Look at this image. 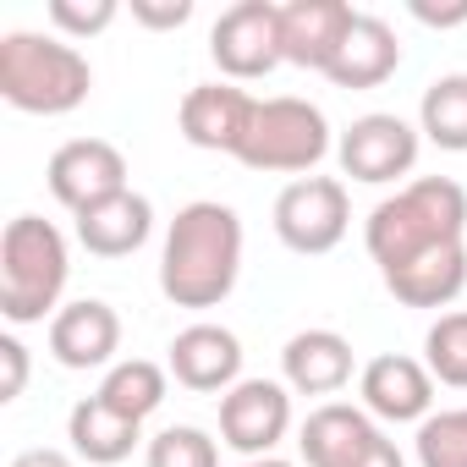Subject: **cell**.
<instances>
[{
    "label": "cell",
    "mask_w": 467,
    "mask_h": 467,
    "mask_svg": "<svg viewBox=\"0 0 467 467\" xmlns=\"http://www.w3.org/2000/svg\"><path fill=\"white\" fill-rule=\"evenodd\" d=\"M143 467H220V445L192 423H171L143 445Z\"/></svg>",
    "instance_id": "cell-26"
},
{
    "label": "cell",
    "mask_w": 467,
    "mask_h": 467,
    "mask_svg": "<svg viewBox=\"0 0 467 467\" xmlns=\"http://www.w3.org/2000/svg\"><path fill=\"white\" fill-rule=\"evenodd\" d=\"M330 154V121L319 105L308 99H259L254 121H248V138L237 149V160L248 171H265V176H314V165Z\"/></svg>",
    "instance_id": "cell-5"
},
{
    "label": "cell",
    "mask_w": 467,
    "mask_h": 467,
    "mask_svg": "<svg viewBox=\"0 0 467 467\" xmlns=\"http://www.w3.org/2000/svg\"><path fill=\"white\" fill-rule=\"evenodd\" d=\"M379 281L401 308H451L467 286V243L423 254V259H412V265H401L396 275H379Z\"/></svg>",
    "instance_id": "cell-21"
},
{
    "label": "cell",
    "mask_w": 467,
    "mask_h": 467,
    "mask_svg": "<svg viewBox=\"0 0 467 467\" xmlns=\"http://www.w3.org/2000/svg\"><path fill=\"white\" fill-rule=\"evenodd\" d=\"M363 467H407V456L396 451V440H379L374 451H368V462Z\"/></svg>",
    "instance_id": "cell-32"
},
{
    "label": "cell",
    "mask_w": 467,
    "mask_h": 467,
    "mask_svg": "<svg viewBox=\"0 0 467 467\" xmlns=\"http://www.w3.org/2000/svg\"><path fill=\"white\" fill-rule=\"evenodd\" d=\"M292 429V390L286 379H237L220 396V445L259 462L275 456V445Z\"/></svg>",
    "instance_id": "cell-8"
},
{
    "label": "cell",
    "mask_w": 467,
    "mask_h": 467,
    "mask_svg": "<svg viewBox=\"0 0 467 467\" xmlns=\"http://www.w3.org/2000/svg\"><path fill=\"white\" fill-rule=\"evenodd\" d=\"M94 88V67L72 39L0 34V99L23 116H72Z\"/></svg>",
    "instance_id": "cell-3"
},
{
    "label": "cell",
    "mask_w": 467,
    "mask_h": 467,
    "mask_svg": "<svg viewBox=\"0 0 467 467\" xmlns=\"http://www.w3.org/2000/svg\"><path fill=\"white\" fill-rule=\"evenodd\" d=\"M423 28H462L467 23V0H456V6H429V0H412L407 6Z\"/></svg>",
    "instance_id": "cell-30"
},
{
    "label": "cell",
    "mask_w": 467,
    "mask_h": 467,
    "mask_svg": "<svg viewBox=\"0 0 467 467\" xmlns=\"http://www.w3.org/2000/svg\"><path fill=\"white\" fill-rule=\"evenodd\" d=\"M78 220V243L94 254V259H127V254H138L143 243H149V231H154V203L143 198V192H116V198H105V203H94V209H83V214H72Z\"/></svg>",
    "instance_id": "cell-18"
},
{
    "label": "cell",
    "mask_w": 467,
    "mask_h": 467,
    "mask_svg": "<svg viewBox=\"0 0 467 467\" xmlns=\"http://www.w3.org/2000/svg\"><path fill=\"white\" fill-rule=\"evenodd\" d=\"M352 23H358V12L347 0H286L281 6V61H292L303 72H330Z\"/></svg>",
    "instance_id": "cell-16"
},
{
    "label": "cell",
    "mask_w": 467,
    "mask_h": 467,
    "mask_svg": "<svg viewBox=\"0 0 467 467\" xmlns=\"http://www.w3.org/2000/svg\"><path fill=\"white\" fill-rule=\"evenodd\" d=\"M379 440V423L352 401H319L297 429V451L308 467H363Z\"/></svg>",
    "instance_id": "cell-15"
},
{
    "label": "cell",
    "mask_w": 467,
    "mask_h": 467,
    "mask_svg": "<svg viewBox=\"0 0 467 467\" xmlns=\"http://www.w3.org/2000/svg\"><path fill=\"white\" fill-rule=\"evenodd\" d=\"M50 358L72 374L88 368H110V358L121 352V314L105 297H78L50 319Z\"/></svg>",
    "instance_id": "cell-14"
},
{
    "label": "cell",
    "mask_w": 467,
    "mask_h": 467,
    "mask_svg": "<svg viewBox=\"0 0 467 467\" xmlns=\"http://www.w3.org/2000/svg\"><path fill=\"white\" fill-rule=\"evenodd\" d=\"M418 132L445 154H467V72H445L423 88Z\"/></svg>",
    "instance_id": "cell-22"
},
{
    "label": "cell",
    "mask_w": 467,
    "mask_h": 467,
    "mask_svg": "<svg viewBox=\"0 0 467 467\" xmlns=\"http://www.w3.org/2000/svg\"><path fill=\"white\" fill-rule=\"evenodd\" d=\"M165 368H171V379H176L182 390H192V396H225L231 385L243 379V341L231 336L225 325L198 319V325H187V330L171 336Z\"/></svg>",
    "instance_id": "cell-11"
},
{
    "label": "cell",
    "mask_w": 467,
    "mask_h": 467,
    "mask_svg": "<svg viewBox=\"0 0 467 467\" xmlns=\"http://www.w3.org/2000/svg\"><path fill=\"white\" fill-rule=\"evenodd\" d=\"M396 67H401L396 28H390L385 17L358 12L352 34H347V45L336 50V61H330V72H325V78H330L336 88H379L385 78H396Z\"/></svg>",
    "instance_id": "cell-19"
},
{
    "label": "cell",
    "mask_w": 467,
    "mask_h": 467,
    "mask_svg": "<svg viewBox=\"0 0 467 467\" xmlns=\"http://www.w3.org/2000/svg\"><path fill=\"white\" fill-rule=\"evenodd\" d=\"M363 412L379 423H423L434 412V374L407 352H379L358 374Z\"/></svg>",
    "instance_id": "cell-13"
},
{
    "label": "cell",
    "mask_w": 467,
    "mask_h": 467,
    "mask_svg": "<svg viewBox=\"0 0 467 467\" xmlns=\"http://www.w3.org/2000/svg\"><path fill=\"white\" fill-rule=\"evenodd\" d=\"M165 374L171 368H160V363H149V358H127V363H110V374H105V385L94 390L105 407H116L121 418H149V412H160V401H165Z\"/></svg>",
    "instance_id": "cell-23"
},
{
    "label": "cell",
    "mask_w": 467,
    "mask_h": 467,
    "mask_svg": "<svg viewBox=\"0 0 467 467\" xmlns=\"http://www.w3.org/2000/svg\"><path fill=\"white\" fill-rule=\"evenodd\" d=\"M423 368L434 374V385L467 390V308H451L429 325L423 336Z\"/></svg>",
    "instance_id": "cell-24"
},
{
    "label": "cell",
    "mask_w": 467,
    "mask_h": 467,
    "mask_svg": "<svg viewBox=\"0 0 467 467\" xmlns=\"http://www.w3.org/2000/svg\"><path fill=\"white\" fill-rule=\"evenodd\" d=\"M259 99L237 83H198L182 94V110H176V127L192 149H209V154H231L237 160L243 138H248V121H254Z\"/></svg>",
    "instance_id": "cell-12"
},
{
    "label": "cell",
    "mask_w": 467,
    "mask_h": 467,
    "mask_svg": "<svg viewBox=\"0 0 467 467\" xmlns=\"http://www.w3.org/2000/svg\"><path fill=\"white\" fill-rule=\"evenodd\" d=\"M67 275H72V254L50 220L39 214L6 220V237H0V314H6V325L56 319L67 308L61 303Z\"/></svg>",
    "instance_id": "cell-4"
},
{
    "label": "cell",
    "mask_w": 467,
    "mask_h": 467,
    "mask_svg": "<svg viewBox=\"0 0 467 467\" xmlns=\"http://www.w3.org/2000/svg\"><path fill=\"white\" fill-rule=\"evenodd\" d=\"M352 231V198L341 176H297L275 198V237L297 259H325Z\"/></svg>",
    "instance_id": "cell-6"
},
{
    "label": "cell",
    "mask_w": 467,
    "mask_h": 467,
    "mask_svg": "<svg viewBox=\"0 0 467 467\" xmlns=\"http://www.w3.org/2000/svg\"><path fill=\"white\" fill-rule=\"evenodd\" d=\"M12 467H78L67 451H50V445H39V451H23V456H12Z\"/></svg>",
    "instance_id": "cell-31"
},
{
    "label": "cell",
    "mask_w": 467,
    "mask_h": 467,
    "mask_svg": "<svg viewBox=\"0 0 467 467\" xmlns=\"http://www.w3.org/2000/svg\"><path fill=\"white\" fill-rule=\"evenodd\" d=\"M243 275V220L231 203L198 198L176 209L160 248V292L176 308H220Z\"/></svg>",
    "instance_id": "cell-1"
},
{
    "label": "cell",
    "mask_w": 467,
    "mask_h": 467,
    "mask_svg": "<svg viewBox=\"0 0 467 467\" xmlns=\"http://www.w3.org/2000/svg\"><path fill=\"white\" fill-rule=\"evenodd\" d=\"M209 56L225 83H259L281 67V6L275 0H237L209 28Z\"/></svg>",
    "instance_id": "cell-7"
},
{
    "label": "cell",
    "mask_w": 467,
    "mask_h": 467,
    "mask_svg": "<svg viewBox=\"0 0 467 467\" xmlns=\"http://www.w3.org/2000/svg\"><path fill=\"white\" fill-rule=\"evenodd\" d=\"M67 440H72V456L88 462V467H116L127 462L138 445H143V423L138 418H121L116 407H105L99 396H83L72 412H67Z\"/></svg>",
    "instance_id": "cell-20"
},
{
    "label": "cell",
    "mask_w": 467,
    "mask_h": 467,
    "mask_svg": "<svg viewBox=\"0 0 467 467\" xmlns=\"http://www.w3.org/2000/svg\"><path fill=\"white\" fill-rule=\"evenodd\" d=\"M418 149H423V132L390 110H368L358 116L341 138H336V160L352 182H368V187H385L396 176H407L418 165Z\"/></svg>",
    "instance_id": "cell-9"
},
{
    "label": "cell",
    "mask_w": 467,
    "mask_h": 467,
    "mask_svg": "<svg viewBox=\"0 0 467 467\" xmlns=\"http://www.w3.org/2000/svg\"><path fill=\"white\" fill-rule=\"evenodd\" d=\"M451 243H467V187L451 176H418L401 192L379 198L363 220V248L379 275H396L401 265Z\"/></svg>",
    "instance_id": "cell-2"
},
{
    "label": "cell",
    "mask_w": 467,
    "mask_h": 467,
    "mask_svg": "<svg viewBox=\"0 0 467 467\" xmlns=\"http://www.w3.org/2000/svg\"><path fill=\"white\" fill-rule=\"evenodd\" d=\"M352 341L341 330H297L281 347V379L292 396H336L352 385Z\"/></svg>",
    "instance_id": "cell-17"
},
{
    "label": "cell",
    "mask_w": 467,
    "mask_h": 467,
    "mask_svg": "<svg viewBox=\"0 0 467 467\" xmlns=\"http://www.w3.org/2000/svg\"><path fill=\"white\" fill-rule=\"evenodd\" d=\"M45 17L61 28V39H94L121 17V6L116 0H50Z\"/></svg>",
    "instance_id": "cell-27"
},
{
    "label": "cell",
    "mask_w": 467,
    "mask_h": 467,
    "mask_svg": "<svg viewBox=\"0 0 467 467\" xmlns=\"http://www.w3.org/2000/svg\"><path fill=\"white\" fill-rule=\"evenodd\" d=\"M0 368H6V379H0V401H17L23 385H28V347L17 336H0Z\"/></svg>",
    "instance_id": "cell-29"
},
{
    "label": "cell",
    "mask_w": 467,
    "mask_h": 467,
    "mask_svg": "<svg viewBox=\"0 0 467 467\" xmlns=\"http://www.w3.org/2000/svg\"><path fill=\"white\" fill-rule=\"evenodd\" d=\"M418 467H467V407L429 412L412 434Z\"/></svg>",
    "instance_id": "cell-25"
},
{
    "label": "cell",
    "mask_w": 467,
    "mask_h": 467,
    "mask_svg": "<svg viewBox=\"0 0 467 467\" xmlns=\"http://www.w3.org/2000/svg\"><path fill=\"white\" fill-rule=\"evenodd\" d=\"M132 23L165 34V28H182L192 23V0H132Z\"/></svg>",
    "instance_id": "cell-28"
},
{
    "label": "cell",
    "mask_w": 467,
    "mask_h": 467,
    "mask_svg": "<svg viewBox=\"0 0 467 467\" xmlns=\"http://www.w3.org/2000/svg\"><path fill=\"white\" fill-rule=\"evenodd\" d=\"M243 467H297V462H281V456H259V462H243Z\"/></svg>",
    "instance_id": "cell-33"
},
{
    "label": "cell",
    "mask_w": 467,
    "mask_h": 467,
    "mask_svg": "<svg viewBox=\"0 0 467 467\" xmlns=\"http://www.w3.org/2000/svg\"><path fill=\"white\" fill-rule=\"evenodd\" d=\"M45 182H50V198L72 214L127 192V154L105 138H72L50 154L45 165Z\"/></svg>",
    "instance_id": "cell-10"
}]
</instances>
